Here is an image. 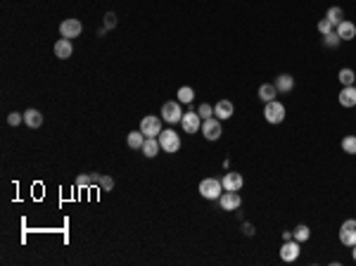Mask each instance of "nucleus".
Masks as SVG:
<instances>
[{"label":"nucleus","mask_w":356,"mask_h":266,"mask_svg":"<svg viewBox=\"0 0 356 266\" xmlns=\"http://www.w3.org/2000/svg\"><path fill=\"white\" fill-rule=\"evenodd\" d=\"M200 195L204 200H218L223 195V183L218 178H202L200 181Z\"/></svg>","instance_id":"obj_2"},{"label":"nucleus","mask_w":356,"mask_h":266,"mask_svg":"<svg viewBox=\"0 0 356 266\" xmlns=\"http://www.w3.org/2000/svg\"><path fill=\"white\" fill-rule=\"evenodd\" d=\"M233 112H235V107H233L231 100H218V103L214 105V117L221 119V121H228V119L233 117Z\"/></svg>","instance_id":"obj_13"},{"label":"nucleus","mask_w":356,"mask_h":266,"mask_svg":"<svg viewBox=\"0 0 356 266\" xmlns=\"http://www.w3.org/2000/svg\"><path fill=\"white\" fill-rule=\"evenodd\" d=\"M161 119H164L167 124H178V121L183 119L181 103L176 100V103H164L161 105Z\"/></svg>","instance_id":"obj_6"},{"label":"nucleus","mask_w":356,"mask_h":266,"mask_svg":"<svg viewBox=\"0 0 356 266\" xmlns=\"http://www.w3.org/2000/svg\"><path fill=\"white\" fill-rule=\"evenodd\" d=\"M176 95H178V103H181V105H190L192 100H195V90L190 88V86H181Z\"/></svg>","instance_id":"obj_22"},{"label":"nucleus","mask_w":356,"mask_h":266,"mask_svg":"<svg viewBox=\"0 0 356 266\" xmlns=\"http://www.w3.org/2000/svg\"><path fill=\"white\" fill-rule=\"evenodd\" d=\"M200 133H202L207 141H218V138H221V133H223V128H221V119H216V117L204 119Z\"/></svg>","instance_id":"obj_4"},{"label":"nucleus","mask_w":356,"mask_h":266,"mask_svg":"<svg viewBox=\"0 0 356 266\" xmlns=\"http://www.w3.org/2000/svg\"><path fill=\"white\" fill-rule=\"evenodd\" d=\"M221 183H223V190L238 192V190H242V185H245V178H242V174H238V171H228Z\"/></svg>","instance_id":"obj_12"},{"label":"nucleus","mask_w":356,"mask_h":266,"mask_svg":"<svg viewBox=\"0 0 356 266\" xmlns=\"http://www.w3.org/2000/svg\"><path fill=\"white\" fill-rule=\"evenodd\" d=\"M326 17L335 24V26H337V24H340L342 19H344V12H342V8H330V10H328V15H326Z\"/></svg>","instance_id":"obj_26"},{"label":"nucleus","mask_w":356,"mask_h":266,"mask_svg":"<svg viewBox=\"0 0 356 266\" xmlns=\"http://www.w3.org/2000/svg\"><path fill=\"white\" fill-rule=\"evenodd\" d=\"M335 31H337V36H340L342 41H351V38H356V24L349 22V19H342V22L335 26Z\"/></svg>","instance_id":"obj_14"},{"label":"nucleus","mask_w":356,"mask_h":266,"mask_svg":"<svg viewBox=\"0 0 356 266\" xmlns=\"http://www.w3.org/2000/svg\"><path fill=\"white\" fill-rule=\"evenodd\" d=\"M81 31H83V24L79 19H64V22L59 24V34L62 38H79Z\"/></svg>","instance_id":"obj_11"},{"label":"nucleus","mask_w":356,"mask_h":266,"mask_svg":"<svg viewBox=\"0 0 356 266\" xmlns=\"http://www.w3.org/2000/svg\"><path fill=\"white\" fill-rule=\"evenodd\" d=\"M342 150L347 155H356V136H344L342 138Z\"/></svg>","instance_id":"obj_25"},{"label":"nucleus","mask_w":356,"mask_h":266,"mask_svg":"<svg viewBox=\"0 0 356 266\" xmlns=\"http://www.w3.org/2000/svg\"><path fill=\"white\" fill-rule=\"evenodd\" d=\"M197 114H200V117H202V121H204V119L214 117V107H211V105H207V103H202L200 107H197Z\"/></svg>","instance_id":"obj_29"},{"label":"nucleus","mask_w":356,"mask_h":266,"mask_svg":"<svg viewBox=\"0 0 356 266\" xmlns=\"http://www.w3.org/2000/svg\"><path fill=\"white\" fill-rule=\"evenodd\" d=\"M74 55V45H72V38H59L55 43V57L59 59H69Z\"/></svg>","instance_id":"obj_15"},{"label":"nucleus","mask_w":356,"mask_h":266,"mask_svg":"<svg viewBox=\"0 0 356 266\" xmlns=\"http://www.w3.org/2000/svg\"><path fill=\"white\" fill-rule=\"evenodd\" d=\"M351 259H354V261H356V245H354V247H351Z\"/></svg>","instance_id":"obj_36"},{"label":"nucleus","mask_w":356,"mask_h":266,"mask_svg":"<svg viewBox=\"0 0 356 266\" xmlns=\"http://www.w3.org/2000/svg\"><path fill=\"white\" fill-rule=\"evenodd\" d=\"M98 185H100V190H105V192H109L112 188H114V181L109 176H100V181H98Z\"/></svg>","instance_id":"obj_31"},{"label":"nucleus","mask_w":356,"mask_h":266,"mask_svg":"<svg viewBox=\"0 0 356 266\" xmlns=\"http://www.w3.org/2000/svg\"><path fill=\"white\" fill-rule=\"evenodd\" d=\"M299 245L302 243H297V240H283V245H280V259H283V261H295V259H299V252H302Z\"/></svg>","instance_id":"obj_10"},{"label":"nucleus","mask_w":356,"mask_h":266,"mask_svg":"<svg viewBox=\"0 0 356 266\" xmlns=\"http://www.w3.org/2000/svg\"><path fill=\"white\" fill-rule=\"evenodd\" d=\"M330 31H335V24L330 22V19H320L318 22V34H323V36H326V34H330Z\"/></svg>","instance_id":"obj_30"},{"label":"nucleus","mask_w":356,"mask_h":266,"mask_svg":"<svg viewBox=\"0 0 356 266\" xmlns=\"http://www.w3.org/2000/svg\"><path fill=\"white\" fill-rule=\"evenodd\" d=\"M337 79H340L342 86H354V83H356V74L351 72V69H347V66H344V69H340Z\"/></svg>","instance_id":"obj_23"},{"label":"nucleus","mask_w":356,"mask_h":266,"mask_svg":"<svg viewBox=\"0 0 356 266\" xmlns=\"http://www.w3.org/2000/svg\"><path fill=\"white\" fill-rule=\"evenodd\" d=\"M342 107H356V83L354 86H344L340 90V95H337Z\"/></svg>","instance_id":"obj_16"},{"label":"nucleus","mask_w":356,"mask_h":266,"mask_svg":"<svg viewBox=\"0 0 356 266\" xmlns=\"http://www.w3.org/2000/svg\"><path fill=\"white\" fill-rule=\"evenodd\" d=\"M98 181H100V176H79L76 178V188H90Z\"/></svg>","instance_id":"obj_27"},{"label":"nucleus","mask_w":356,"mask_h":266,"mask_svg":"<svg viewBox=\"0 0 356 266\" xmlns=\"http://www.w3.org/2000/svg\"><path fill=\"white\" fill-rule=\"evenodd\" d=\"M157 141H159V148L161 152H167V155H174L181 150V136L174 131V128H167V131H161L157 136Z\"/></svg>","instance_id":"obj_1"},{"label":"nucleus","mask_w":356,"mask_h":266,"mask_svg":"<svg viewBox=\"0 0 356 266\" xmlns=\"http://www.w3.org/2000/svg\"><path fill=\"white\" fill-rule=\"evenodd\" d=\"M276 88H278V93H290L292 88H295V79H292L290 74H280V76H276Z\"/></svg>","instance_id":"obj_20"},{"label":"nucleus","mask_w":356,"mask_h":266,"mask_svg":"<svg viewBox=\"0 0 356 266\" xmlns=\"http://www.w3.org/2000/svg\"><path fill=\"white\" fill-rule=\"evenodd\" d=\"M159 141L157 138H145V143H143V148H140V152L147 157V159H152V157L159 155Z\"/></svg>","instance_id":"obj_18"},{"label":"nucleus","mask_w":356,"mask_h":266,"mask_svg":"<svg viewBox=\"0 0 356 266\" xmlns=\"http://www.w3.org/2000/svg\"><path fill=\"white\" fill-rule=\"evenodd\" d=\"M181 126L185 133H200V128H202V117H200L197 112H185L181 119Z\"/></svg>","instance_id":"obj_9"},{"label":"nucleus","mask_w":356,"mask_h":266,"mask_svg":"<svg viewBox=\"0 0 356 266\" xmlns=\"http://www.w3.org/2000/svg\"><path fill=\"white\" fill-rule=\"evenodd\" d=\"M323 38H326L323 43H326L328 48H337V45L342 43V38L337 36V31H330V34H326V36H323Z\"/></svg>","instance_id":"obj_28"},{"label":"nucleus","mask_w":356,"mask_h":266,"mask_svg":"<svg viewBox=\"0 0 356 266\" xmlns=\"http://www.w3.org/2000/svg\"><path fill=\"white\" fill-rule=\"evenodd\" d=\"M292 236H295V240H297V243H306V240L311 238V230H309V226L299 223L297 228H295V233H292Z\"/></svg>","instance_id":"obj_24"},{"label":"nucleus","mask_w":356,"mask_h":266,"mask_svg":"<svg viewBox=\"0 0 356 266\" xmlns=\"http://www.w3.org/2000/svg\"><path fill=\"white\" fill-rule=\"evenodd\" d=\"M24 121V114H19V112H12V114H8V124L10 126H17Z\"/></svg>","instance_id":"obj_32"},{"label":"nucleus","mask_w":356,"mask_h":266,"mask_svg":"<svg viewBox=\"0 0 356 266\" xmlns=\"http://www.w3.org/2000/svg\"><path fill=\"white\" fill-rule=\"evenodd\" d=\"M340 243L347 245V247H354L356 245V219H347L340 228Z\"/></svg>","instance_id":"obj_8"},{"label":"nucleus","mask_w":356,"mask_h":266,"mask_svg":"<svg viewBox=\"0 0 356 266\" xmlns=\"http://www.w3.org/2000/svg\"><path fill=\"white\" fill-rule=\"evenodd\" d=\"M242 233H245V236H254V226H252L249 221H245L242 223Z\"/></svg>","instance_id":"obj_34"},{"label":"nucleus","mask_w":356,"mask_h":266,"mask_svg":"<svg viewBox=\"0 0 356 266\" xmlns=\"http://www.w3.org/2000/svg\"><path fill=\"white\" fill-rule=\"evenodd\" d=\"M24 124L29 126V128H38V126L43 124V114H41L38 110H34V107H31V110L24 112Z\"/></svg>","instance_id":"obj_19"},{"label":"nucleus","mask_w":356,"mask_h":266,"mask_svg":"<svg viewBox=\"0 0 356 266\" xmlns=\"http://www.w3.org/2000/svg\"><path fill=\"white\" fill-rule=\"evenodd\" d=\"M140 131L145 133V138H157L164 128H161V117H152L147 114L143 121H140Z\"/></svg>","instance_id":"obj_5"},{"label":"nucleus","mask_w":356,"mask_h":266,"mask_svg":"<svg viewBox=\"0 0 356 266\" xmlns=\"http://www.w3.org/2000/svg\"><path fill=\"white\" fill-rule=\"evenodd\" d=\"M264 117H266L269 124H283L285 121V105L280 103V100H271V103H266V107H264Z\"/></svg>","instance_id":"obj_3"},{"label":"nucleus","mask_w":356,"mask_h":266,"mask_svg":"<svg viewBox=\"0 0 356 266\" xmlns=\"http://www.w3.org/2000/svg\"><path fill=\"white\" fill-rule=\"evenodd\" d=\"M218 205H221V209L223 212H238V209L242 207V197H240V192H231V190H225L221 197H218Z\"/></svg>","instance_id":"obj_7"},{"label":"nucleus","mask_w":356,"mask_h":266,"mask_svg":"<svg viewBox=\"0 0 356 266\" xmlns=\"http://www.w3.org/2000/svg\"><path fill=\"white\" fill-rule=\"evenodd\" d=\"M256 93H259V100L266 105V103H271V100H276L278 88H276V83H262Z\"/></svg>","instance_id":"obj_17"},{"label":"nucleus","mask_w":356,"mask_h":266,"mask_svg":"<svg viewBox=\"0 0 356 266\" xmlns=\"http://www.w3.org/2000/svg\"><path fill=\"white\" fill-rule=\"evenodd\" d=\"M292 238H295V236H292L290 230H285V233H283V240H292Z\"/></svg>","instance_id":"obj_35"},{"label":"nucleus","mask_w":356,"mask_h":266,"mask_svg":"<svg viewBox=\"0 0 356 266\" xmlns=\"http://www.w3.org/2000/svg\"><path fill=\"white\" fill-rule=\"evenodd\" d=\"M105 26H107V29H114L116 26V15L114 12H107V15H105Z\"/></svg>","instance_id":"obj_33"},{"label":"nucleus","mask_w":356,"mask_h":266,"mask_svg":"<svg viewBox=\"0 0 356 266\" xmlns=\"http://www.w3.org/2000/svg\"><path fill=\"white\" fill-rule=\"evenodd\" d=\"M126 143H128V148H133V150H140L143 148V143H145V133L140 131H131L128 133V138H126Z\"/></svg>","instance_id":"obj_21"}]
</instances>
